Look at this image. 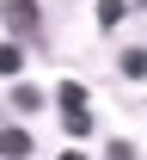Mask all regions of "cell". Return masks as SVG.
I'll list each match as a JSON object with an SVG mask.
<instances>
[{
  "label": "cell",
  "instance_id": "obj_8",
  "mask_svg": "<svg viewBox=\"0 0 147 160\" xmlns=\"http://www.w3.org/2000/svg\"><path fill=\"white\" fill-rule=\"evenodd\" d=\"M19 68H25V56H19V49H6V43H0V74H19Z\"/></svg>",
  "mask_w": 147,
  "mask_h": 160
},
{
  "label": "cell",
  "instance_id": "obj_11",
  "mask_svg": "<svg viewBox=\"0 0 147 160\" xmlns=\"http://www.w3.org/2000/svg\"><path fill=\"white\" fill-rule=\"evenodd\" d=\"M129 6H141V12H147V0H129Z\"/></svg>",
  "mask_w": 147,
  "mask_h": 160
},
{
  "label": "cell",
  "instance_id": "obj_10",
  "mask_svg": "<svg viewBox=\"0 0 147 160\" xmlns=\"http://www.w3.org/2000/svg\"><path fill=\"white\" fill-rule=\"evenodd\" d=\"M55 160H86V154H80V148H67V154H55Z\"/></svg>",
  "mask_w": 147,
  "mask_h": 160
},
{
  "label": "cell",
  "instance_id": "obj_4",
  "mask_svg": "<svg viewBox=\"0 0 147 160\" xmlns=\"http://www.w3.org/2000/svg\"><path fill=\"white\" fill-rule=\"evenodd\" d=\"M43 105H49V99H43L37 86H25V80L12 86V111H43Z\"/></svg>",
  "mask_w": 147,
  "mask_h": 160
},
{
  "label": "cell",
  "instance_id": "obj_9",
  "mask_svg": "<svg viewBox=\"0 0 147 160\" xmlns=\"http://www.w3.org/2000/svg\"><path fill=\"white\" fill-rule=\"evenodd\" d=\"M104 160H135V148H129V142H110V148H104Z\"/></svg>",
  "mask_w": 147,
  "mask_h": 160
},
{
  "label": "cell",
  "instance_id": "obj_5",
  "mask_svg": "<svg viewBox=\"0 0 147 160\" xmlns=\"http://www.w3.org/2000/svg\"><path fill=\"white\" fill-rule=\"evenodd\" d=\"M117 68H123L129 80H147V49H123V56H117Z\"/></svg>",
  "mask_w": 147,
  "mask_h": 160
},
{
  "label": "cell",
  "instance_id": "obj_7",
  "mask_svg": "<svg viewBox=\"0 0 147 160\" xmlns=\"http://www.w3.org/2000/svg\"><path fill=\"white\" fill-rule=\"evenodd\" d=\"M62 123H67V136H92V111H62Z\"/></svg>",
  "mask_w": 147,
  "mask_h": 160
},
{
  "label": "cell",
  "instance_id": "obj_1",
  "mask_svg": "<svg viewBox=\"0 0 147 160\" xmlns=\"http://www.w3.org/2000/svg\"><path fill=\"white\" fill-rule=\"evenodd\" d=\"M0 25L25 43H43V6L37 0H0Z\"/></svg>",
  "mask_w": 147,
  "mask_h": 160
},
{
  "label": "cell",
  "instance_id": "obj_2",
  "mask_svg": "<svg viewBox=\"0 0 147 160\" xmlns=\"http://www.w3.org/2000/svg\"><path fill=\"white\" fill-rule=\"evenodd\" d=\"M0 154H6V160H25V154H31V136L6 123V129H0Z\"/></svg>",
  "mask_w": 147,
  "mask_h": 160
},
{
  "label": "cell",
  "instance_id": "obj_6",
  "mask_svg": "<svg viewBox=\"0 0 147 160\" xmlns=\"http://www.w3.org/2000/svg\"><path fill=\"white\" fill-rule=\"evenodd\" d=\"M123 12H129V0H98V25H104V31L123 25Z\"/></svg>",
  "mask_w": 147,
  "mask_h": 160
},
{
  "label": "cell",
  "instance_id": "obj_3",
  "mask_svg": "<svg viewBox=\"0 0 147 160\" xmlns=\"http://www.w3.org/2000/svg\"><path fill=\"white\" fill-rule=\"evenodd\" d=\"M55 105H62V111H86V86L80 80H62V86H55Z\"/></svg>",
  "mask_w": 147,
  "mask_h": 160
}]
</instances>
